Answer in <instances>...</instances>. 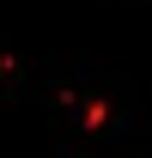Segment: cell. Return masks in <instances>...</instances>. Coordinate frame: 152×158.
<instances>
[]
</instances>
